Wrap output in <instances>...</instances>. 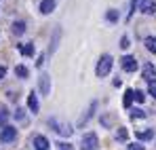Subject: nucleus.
Wrapping results in <instances>:
<instances>
[{
  "mask_svg": "<svg viewBox=\"0 0 156 150\" xmlns=\"http://www.w3.org/2000/svg\"><path fill=\"white\" fill-rule=\"evenodd\" d=\"M99 146V140L95 133H84L82 140H80V150H97Z\"/></svg>",
  "mask_w": 156,
  "mask_h": 150,
  "instance_id": "2",
  "label": "nucleus"
},
{
  "mask_svg": "<svg viewBox=\"0 0 156 150\" xmlns=\"http://www.w3.org/2000/svg\"><path fill=\"white\" fill-rule=\"evenodd\" d=\"M116 137H118V140H122V142H125V140H127V137H129V133H127V129H125V127H120V129H118V131H116Z\"/></svg>",
  "mask_w": 156,
  "mask_h": 150,
  "instance_id": "19",
  "label": "nucleus"
},
{
  "mask_svg": "<svg viewBox=\"0 0 156 150\" xmlns=\"http://www.w3.org/2000/svg\"><path fill=\"white\" fill-rule=\"evenodd\" d=\"M49 123H51V125H55L53 129H55L57 133H61V135H72V131H74L72 127H70V125H66V123H61V125H59V123H57L55 119H53V121H49Z\"/></svg>",
  "mask_w": 156,
  "mask_h": 150,
  "instance_id": "6",
  "label": "nucleus"
},
{
  "mask_svg": "<svg viewBox=\"0 0 156 150\" xmlns=\"http://www.w3.org/2000/svg\"><path fill=\"white\" fill-rule=\"evenodd\" d=\"M59 150H74L70 144H59Z\"/></svg>",
  "mask_w": 156,
  "mask_h": 150,
  "instance_id": "27",
  "label": "nucleus"
},
{
  "mask_svg": "<svg viewBox=\"0 0 156 150\" xmlns=\"http://www.w3.org/2000/svg\"><path fill=\"white\" fill-rule=\"evenodd\" d=\"M27 108H30L34 114L38 112V108H40V106H38V97H36V93H30V95H27Z\"/></svg>",
  "mask_w": 156,
  "mask_h": 150,
  "instance_id": "11",
  "label": "nucleus"
},
{
  "mask_svg": "<svg viewBox=\"0 0 156 150\" xmlns=\"http://www.w3.org/2000/svg\"><path fill=\"white\" fill-rule=\"evenodd\" d=\"M6 121H9V112H6L4 108H0V129L6 127Z\"/></svg>",
  "mask_w": 156,
  "mask_h": 150,
  "instance_id": "18",
  "label": "nucleus"
},
{
  "mask_svg": "<svg viewBox=\"0 0 156 150\" xmlns=\"http://www.w3.org/2000/svg\"><path fill=\"white\" fill-rule=\"evenodd\" d=\"M32 144H34V148H36V150H49V140H47L44 135H36Z\"/></svg>",
  "mask_w": 156,
  "mask_h": 150,
  "instance_id": "8",
  "label": "nucleus"
},
{
  "mask_svg": "<svg viewBox=\"0 0 156 150\" xmlns=\"http://www.w3.org/2000/svg\"><path fill=\"white\" fill-rule=\"evenodd\" d=\"M17 140V127H2L0 129V142H4V144H11V142H15Z\"/></svg>",
  "mask_w": 156,
  "mask_h": 150,
  "instance_id": "3",
  "label": "nucleus"
},
{
  "mask_svg": "<svg viewBox=\"0 0 156 150\" xmlns=\"http://www.w3.org/2000/svg\"><path fill=\"white\" fill-rule=\"evenodd\" d=\"M135 100V89H127L125 91V97H122V104H125V108H129L131 104Z\"/></svg>",
  "mask_w": 156,
  "mask_h": 150,
  "instance_id": "13",
  "label": "nucleus"
},
{
  "mask_svg": "<svg viewBox=\"0 0 156 150\" xmlns=\"http://www.w3.org/2000/svg\"><path fill=\"white\" fill-rule=\"evenodd\" d=\"M120 64H122V70H125V72H135V70H137V59H135L133 55H125Z\"/></svg>",
  "mask_w": 156,
  "mask_h": 150,
  "instance_id": "4",
  "label": "nucleus"
},
{
  "mask_svg": "<svg viewBox=\"0 0 156 150\" xmlns=\"http://www.w3.org/2000/svg\"><path fill=\"white\" fill-rule=\"evenodd\" d=\"M15 74L19 76V78H27V74H30V72H27L26 66H15Z\"/></svg>",
  "mask_w": 156,
  "mask_h": 150,
  "instance_id": "17",
  "label": "nucleus"
},
{
  "mask_svg": "<svg viewBox=\"0 0 156 150\" xmlns=\"http://www.w3.org/2000/svg\"><path fill=\"white\" fill-rule=\"evenodd\" d=\"M129 38H127V36H122V40H120V47H122V49H129Z\"/></svg>",
  "mask_w": 156,
  "mask_h": 150,
  "instance_id": "25",
  "label": "nucleus"
},
{
  "mask_svg": "<svg viewBox=\"0 0 156 150\" xmlns=\"http://www.w3.org/2000/svg\"><path fill=\"white\" fill-rule=\"evenodd\" d=\"M112 66H114V59H112V55H101V57H99V61H97L95 74L99 76V78H104V76H108V74H110Z\"/></svg>",
  "mask_w": 156,
  "mask_h": 150,
  "instance_id": "1",
  "label": "nucleus"
},
{
  "mask_svg": "<svg viewBox=\"0 0 156 150\" xmlns=\"http://www.w3.org/2000/svg\"><path fill=\"white\" fill-rule=\"evenodd\" d=\"M141 74H144V78H146L148 82H152V80H154V76H156L154 66H152V64H146V66H144V70H141Z\"/></svg>",
  "mask_w": 156,
  "mask_h": 150,
  "instance_id": "10",
  "label": "nucleus"
},
{
  "mask_svg": "<svg viewBox=\"0 0 156 150\" xmlns=\"http://www.w3.org/2000/svg\"><path fill=\"white\" fill-rule=\"evenodd\" d=\"M144 100H146V95H144L141 91H135V101H137V104H144Z\"/></svg>",
  "mask_w": 156,
  "mask_h": 150,
  "instance_id": "24",
  "label": "nucleus"
},
{
  "mask_svg": "<svg viewBox=\"0 0 156 150\" xmlns=\"http://www.w3.org/2000/svg\"><path fill=\"white\" fill-rule=\"evenodd\" d=\"M135 137H137L139 142H148V140H152V137H154V131H152V129H146V131H137V133H135Z\"/></svg>",
  "mask_w": 156,
  "mask_h": 150,
  "instance_id": "12",
  "label": "nucleus"
},
{
  "mask_svg": "<svg viewBox=\"0 0 156 150\" xmlns=\"http://www.w3.org/2000/svg\"><path fill=\"white\" fill-rule=\"evenodd\" d=\"M105 17H108V21H116V19H118V13L112 9V11H108V13H105Z\"/></svg>",
  "mask_w": 156,
  "mask_h": 150,
  "instance_id": "20",
  "label": "nucleus"
},
{
  "mask_svg": "<svg viewBox=\"0 0 156 150\" xmlns=\"http://www.w3.org/2000/svg\"><path fill=\"white\" fill-rule=\"evenodd\" d=\"M144 42H146V49H148V51L156 53V38H154V36H146V40H144Z\"/></svg>",
  "mask_w": 156,
  "mask_h": 150,
  "instance_id": "14",
  "label": "nucleus"
},
{
  "mask_svg": "<svg viewBox=\"0 0 156 150\" xmlns=\"http://www.w3.org/2000/svg\"><path fill=\"white\" fill-rule=\"evenodd\" d=\"M139 11L146 15H154L156 13V0H141L139 2Z\"/></svg>",
  "mask_w": 156,
  "mask_h": 150,
  "instance_id": "5",
  "label": "nucleus"
},
{
  "mask_svg": "<svg viewBox=\"0 0 156 150\" xmlns=\"http://www.w3.org/2000/svg\"><path fill=\"white\" fill-rule=\"evenodd\" d=\"M19 51H21L23 55L30 57V55H34V45H32V42H27V45H19Z\"/></svg>",
  "mask_w": 156,
  "mask_h": 150,
  "instance_id": "16",
  "label": "nucleus"
},
{
  "mask_svg": "<svg viewBox=\"0 0 156 150\" xmlns=\"http://www.w3.org/2000/svg\"><path fill=\"white\" fill-rule=\"evenodd\" d=\"M148 93H150L152 97H156V80H152V82H148Z\"/></svg>",
  "mask_w": 156,
  "mask_h": 150,
  "instance_id": "21",
  "label": "nucleus"
},
{
  "mask_svg": "<svg viewBox=\"0 0 156 150\" xmlns=\"http://www.w3.org/2000/svg\"><path fill=\"white\" fill-rule=\"evenodd\" d=\"M4 74H6V68H4V66H0V80L4 78Z\"/></svg>",
  "mask_w": 156,
  "mask_h": 150,
  "instance_id": "28",
  "label": "nucleus"
},
{
  "mask_svg": "<svg viewBox=\"0 0 156 150\" xmlns=\"http://www.w3.org/2000/svg\"><path fill=\"white\" fill-rule=\"evenodd\" d=\"M55 11V0H40V13L42 15H49Z\"/></svg>",
  "mask_w": 156,
  "mask_h": 150,
  "instance_id": "9",
  "label": "nucleus"
},
{
  "mask_svg": "<svg viewBox=\"0 0 156 150\" xmlns=\"http://www.w3.org/2000/svg\"><path fill=\"white\" fill-rule=\"evenodd\" d=\"M129 150H144V144H129Z\"/></svg>",
  "mask_w": 156,
  "mask_h": 150,
  "instance_id": "26",
  "label": "nucleus"
},
{
  "mask_svg": "<svg viewBox=\"0 0 156 150\" xmlns=\"http://www.w3.org/2000/svg\"><path fill=\"white\" fill-rule=\"evenodd\" d=\"M131 116H133V119H144V116H146V112H144V110H133V112H131Z\"/></svg>",
  "mask_w": 156,
  "mask_h": 150,
  "instance_id": "23",
  "label": "nucleus"
},
{
  "mask_svg": "<svg viewBox=\"0 0 156 150\" xmlns=\"http://www.w3.org/2000/svg\"><path fill=\"white\" fill-rule=\"evenodd\" d=\"M137 2H141V0H131V9H129V13H127V19H131V15H133V11H135V6H137Z\"/></svg>",
  "mask_w": 156,
  "mask_h": 150,
  "instance_id": "22",
  "label": "nucleus"
},
{
  "mask_svg": "<svg viewBox=\"0 0 156 150\" xmlns=\"http://www.w3.org/2000/svg\"><path fill=\"white\" fill-rule=\"evenodd\" d=\"M23 32H26V24H23V21H15V24H13V34L21 36Z\"/></svg>",
  "mask_w": 156,
  "mask_h": 150,
  "instance_id": "15",
  "label": "nucleus"
},
{
  "mask_svg": "<svg viewBox=\"0 0 156 150\" xmlns=\"http://www.w3.org/2000/svg\"><path fill=\"white\" fill-rule=\"evenodd\" d=\"M40 93H42V95H49V93H51V76L49 74L40 76Z\"/></svg>",
  "mask_w": 156,
  "mask_h": 150,
  "instance_id": "7",
  "label": "nucleus"
}]
</instances>
